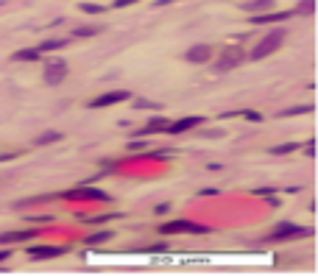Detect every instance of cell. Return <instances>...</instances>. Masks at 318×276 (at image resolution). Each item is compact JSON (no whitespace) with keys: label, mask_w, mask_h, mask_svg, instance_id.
<instances>
[{"label":"cell","mask_w":318,"mask_h":276,"mask_svg":"<svg viewBox=\"0 0 318 276\" xmlns=\"http://www.w3.org/2000/svg\"><path fill=\"white\" fill-rule=\"evenodd\" d=\"M162 234H210L212 229L204 226V223H193V220H170V223H162L159 226Z\"/></svg>","instance_id":"cell-2"},{"label":"cell","mask_w":318,"mask_h":276,"mask_svg":"<svg viewBox=\"0 0 318 276\" xmlns=\"http://www.w3.org/2000/svg\"><path fill=\"white\" fill-rule=\"evenodd\" d=\"M42 78H45V84H62L64 78H67V64L64 62H50L48 67H45V73H42Z\"/></svg>","instance_id":"cell-9"},{"label":"cell","mask_w":318,"mask_h":276,"mask_svg":"<svg viewBox=\"0 0 318 276\" xmlns=\"http://www.w3.org/2000/svg\"><path fill=\"white\" fill-rule=\"evenodd\" d=\"M131 98V92L128 90H112V92H104L98 98L90 100V109H104V106H114V103H123V100Z\"/></svg>","instance_id":"cell-6"},{"label":"cell","mask_w":318,"mask_h":276,"mask_svg":"<svg viewBox=\"0 0 318 276\" xmlns=\"http://www.w3.org/2000/svg\"><path fill=\"white\" fill-rule=\"evenodd\" d=\"M168 117H151L148 123H145V126L140 128V131H137V134L140 137H145V134H154V131H165V128H168Z\"/></svg>","instance_id":"cell-14"},{"label":"cell","mask_w":318,"mask_h":276,"mask_svg":"<svg viewBox=\"0 0 318 276\" xmlns=\"http://www.w3.org/2000/svg\"><path fill=\"white\" fill-rule=\"evenodd\" d=\"M62 198H76V201H112V195L109 192H104V190H92V187H87V184H81V187H76V190H67V192H62Z\"/></svg>","instance_id":"cell-4"},{"label":"cell","mask_w":318,"mask_h":276,"mask_svg":"<svg viewBox=\"0 0 318 276\" xmlns=\"http://www.w3.org/2000/svg\"><path fill=\"white\" fill-rule=\"evenodd\" d=\"M313 106L307 103V106H293V109H285V112H279V117H293V114H310Z\"/></svg>","instance_id":"cell-21"},{"label":"cell","mask_w":318,"mask_h":276,"mask_svg":"<svg viewBox=\"0 0 318 276\" xmlns=\"http://www.w3.org/2000/svg\"><path fill=\"white\" fill-rule=\"evenodd\" d=\"M39 56H42V53H39V48H22V50H14V53H11V59H14V62H36Z\"/></svg>","instance_id":"cell-15"},{"label":"cell","mask_w":318,"mask_h":276,"mask_svg":"<svg viewBox=\"0 0 318 276\" xmlns=\"http://www.w3.org/2000/svg\"><path fill=\"white\" fill-rule=\"evenodd\" d=\"M67 251V246H28L25 254L31 260H53V257H62Z\"/></svg>","instance_id":"cell-7"},{"label":"cell","mask_w":318,"mask_h":276,"mask_svg":"<svg viewBox=\"0 0 318 276\" xmlns=\"http://www.w3.org/2000/svg\"><path fill=\"white\" fill-rule=\"evenodd\" d=\"M310 234V229L307 226H299V223H276L274 226V232L265 237V240H271V243H282V240H293V237H307Z\"/></svg>","instance_id":"cell-3"},{"label":"cell","mask_w":318,"mask_h":276,"mask_svg":"<svg viewBox=\"0 0 318 276\" xmlns=\"http://www.w3.org/2000/svg\"><path fill=\"white\" fill-rule=\"evenodd\" d=\"M201 123H204V117H198V114H193V117H179V120L168 123L165 134H184V131H190V128L201 126Z\"/></svg>","instance_id":"cell-8"},{"label":"cell","mask_w":318,"mask_h":276,"mask_svg":"<svg viewBox=\"0 0 318 276\" xmlns=\"http://www.w3.org/2000/svg\"><path fill=\"white\" fill-rule=\"evenodd\" d=\"M240 8H243V11H248V14H265V11L274 8V0H246Z\"/></svg>","instance_id":"cell-13"},{"label":"cell","mask_w":318,"mask_h":276,"mask_svg":"<svg viewBox=\"0 0 318 276\" xmlns=\"http://www.w3.org/2000/svg\"><path fill=\"white\" fill-rule=\"evenodd\" d=\"M114 237V232H95L90 237H84V246H101V243H109Z\"/></svg>","instance_id":"cell-17"},{"label":"cell","mask_w":318,"mask_h":276,"mask_svg":"<svg viewBox=\"0 0 318 276\" xmlns=\"http://www.w3.org/2000/svg\"><path fill=\"white\" fill-rule=\"evenodd\" d=\"M293 17V11H268V14H254L251 22L254 25H265V22H285Z\"/></svg>","instance_id":"cell-12"},{"label":"cell","mask_w":318,"mask_h":276,"mask_svg":"<svg viewBox=\"0 0 318 276\" xmlns=\"http://www.w3.org/2000/svg\"><path fill=\"white\" fill-rule=\"evenodd\" d=\"M128 148H131V151H140V148H148V142H145V140H134V142H128Z\"/></svg>","instance_id":"cell-27"},{"label":"cell","mask_w":318,"mask_h":276,"mask_svg":"<svg viewBox=\"0 0 318 276\" xmlns=\"http://www.w3.org/2000/svg\"><path fill=\"white\" fill-rule=\"evenodd\" d=\"M62 140H64L62 131H45V134L34 137V145L39 148V145H50V142H62Z\"/></svg>","instance_id":"cell-16"},{"label":"cell","mask_w":318,"mask_h":276,"mask_svg":"<svg viewBox=\"0 0 318 276\" xmlns=\"http://www.w3.org/2000/svg\"><path fill=\"white\" fill-rule=\"evenodd\" d=\"M137 0H114V8H123V6H134Z\"/></svg>","instance_id":"cell-28"},{"label":"cell","mask_w":318,"mask_h":276,"mask_svg":"<svg viewBox=\"0 0 318 276\" xmlns=\"http://www.w3.org/2000/svg\"><path fill=\"white\" fill-rule=\"evenodd\" d=\"M101 25H78V28H73V36L76 39H84V36H95V34H101Z\"/></svg>","instance_id":"cell-18"},{"label":"cell","mask_w":318,"mask_h":276,"mask_svg":"<svg viewBox=\"0 0 318 276\" xmlns=\"http://www.w3.org/2000/svg\"><path fill=\"white\" fill-rule=\"evenodd\" d=\"M156 215H165V212H170V204H156V209H154Z\"/></svg>","instance_id":"cell-29"},{"label":"cell","mask_w":318,"mask_h":276,"mask_svg":"<svg viewBox=\"0 0 318 276\" xmlns=\"http://www.w3.org/2000/svg\"><path fill=\"white\" fill-rule=\"evenodd\" d=\"M304 156H307V159H313V156H316V142H307V145H304Z\"/></svg>","instance_id":"cell-26"},{"label":"cell","mask_w":318,"mask_h":276,"mask_svg":"<svg viewBox=\"0 0 318 276\" xmlns=\"http://www.w3.org/2000/svg\"><path fill=\"white\" fill-rule=\"evenodd\" d=\"M78 8H81L84 14H101V11H104V6H98V3H78Z\"/></svg>","instance_id":"cell-23"},{"label":"cell","mask_w":318,"mask_h":276,"mask_svg":"<svg viewBox=\"0 0 318 276\" xmlns=\"http://www.w3.org/2000/svg\"><path fill=\"white\" fill-rule=\"evenodd\" d=\"M282 42H285V31H282V28H274V31H268V34L262 36L254 48H251V53H248V56L254 59V62H260V59H265V56H271V53H276V50L282 48Z\"/></svg>","instance_id":"cell-1"},{"label":"cell","mask_w":318,"mask_h":276,"mask_svg":"<svg viewBox=\"0 0 318 276\" xmlns=\"http://www.w3.org/2000/svg\"><path fill=\"white\" fill-rule=\"evenodd\" d=\"M134 106H137V109H162L159 103H154V100H145V98L134 100Z\"/></svg>","instance_id":"cell-24"},{"label":"cell","mask_w":318,"mask_h":276,"mask_svg":"<svg viewBox=\"0 0 318 276\" xmlns=\"http://www.w3.org/2000/svg\"><path fill=\"white\" fill-rule=\"evenodd\" d=\"M313 8H316V0H302V3L293 8V14H310Z\"/></svg>","instance_id":"cell-22"},{"label":"cell","mask_w":318,"mask_h":276,"mask_svg":"<svg viewBox=\"0 0 318 276\" xmlns=\"http://www.w3.org/2000/svg\"><path fill=\"white\" fill-rule=\"evenodd\" d=\"M243 117H246V120H251V123H260L262 120V117H260V112H251V109H243Z\"/></svg>","instance_id":"cell-25"},{"label":"cell","mask_w":318,"mask_h":276,"mask_svg":"<svg viewBox=\"0 0 318 276\" xmlns=\"http://www.w3.org/2000/svg\"><path fill=\"white\" fill-rule=\"evenodd\" d=\"M62 48H67L64 39H48V42L39 45V53H50V50H62Z\"/></svg>","instance_id":"cell-20"},{"label":"cell","mask_w":318,"mask_h":276,"mask_svg":"<svg viewBox=\"0 0 318 276\" xmlns=\"http://www.w3.org/2000/svg\"><path fill=\"white\" fill-rule=\"evenodd\" d=\"M198 195H218V190H215V187H207V190H201Z\"/></svg>","instance_id":"cell-31"},{"label":"cell","mask_w":318,"mask_h":276,"mask_svg":"<svg viewBox=\"0 0 318 276\" xmlns=\"http://www.w3.org/2000/svg\"><path fill=\"white\" fill-rule=\"evenodd\" d=\"M36 229H22V232H6V234H0V246H8V243H28L36 237Z\"/></svg>","instance_id":"cell-11"},{"label":"cell","mask_w":318,"mask_h":276,"mask_svg":"<svg viewBox=\"0 0 318 276\" xmlns=\"http://www.w3.org/2000/svg\"><path fill=\"white\" fill-rule=\"evenodd\" d=\"M8 257H11V251H8V248H0V262H6Z\"/></svg>","instance_id":"cell-30"},{"label":"cell","mask_w":318,"mask_h":276,"mask_svg":"<svg viewBox=\"0 0 318 276\" xmlns=\"http://www.w3.org/2000/svg\"><path fill=\"white\" fill-rule=\"evenodd\" d=\"M240 62H243V50L237 48V45H226L223 53H220V59L215 62V70L226 73V70H232V67H237Z\"/></svg>","instance_id":"cell-5"},{"label":"cell","mask_w":318,"mask_h":276,"mask_svg":"<svg viewBox=\"0 0 318 276\" xmlns=\"http://www.w3.org/2000/svg\"><path fill=\"white\" fill-rule=\"evenodd\" d=\"M299 148H302L299 142H285V145H274L271 154H274V156H285V154H293V151H299Z\"/></svg>","instance_id":"cell-19"},{"label":"cell","mask_w":318,"mask_h":276,"mask_svg":"<svg viewBox=\"0 0 318 276\" xmlns=\"http://www.w3.org/2000/svg\"><path fill=\"white\" fill-rule=\"evenodd\" d=\"M184 59H187V62L190 64H204V62H210L212 59V45H193L190 50H187V53H184Z\"/></svg>","instance_id":"cell-10"}]
</instances>
